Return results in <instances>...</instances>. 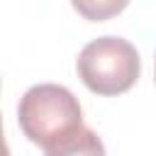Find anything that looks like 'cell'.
<instances>
[{
    "label": "cell",
    "mask_w": 156,
    "mask_h": 156,
    "mask_svg": "<svg viewBox=\"0 0 156 156\" xmlns=\"http://www.w3.org/2000/svg\"><path fill=\"white\" fill-rule=\"evenodd\" d=\"M17 119L24 136L46 156L105 151L95 132L83 124V110L78 98L63 85H32L20 100Z\"/></svg>",
    "instance_id": "6da1fadb"
},
{
    "label": "cell",
    "mask_w": 156,
    "mask_h": 156,
    "mask_svg": "<svg viewBox=\"0 0 156 156\" xmlns=\"http://www.w3.org/2000/svg\"><path fill=\"white\" fill-rule=\"evenodd\" d=\"M78 76L95 95L127 93L139 78V54L122 37H100L83 46L76 61Z\"/></svg>",
    "instance_id": "7a4b0ae2"
},
{
    "label": "cell",
    "mask_w": 156,
    "mask_h": 156,
    "mask_svg": "<svg viewBox=\"0 0 156 156\" xmlns=\"http://www.w3.org/2000/svg\"><path fill=\"white\" fill-rule=\"evenodd\" d=\"M71 5L83 20L105 22V20L119 15L129 5V0H71Z\"/></svg>",
    "instance_id": "3957f363"
},
{
    "label": "cell",
    "mask_w": 156,
    "mask_h": 156,
    "mask_svg": "<svg viewBox=\"0 0 156 156\" xmlns=\"http://www.w3.org/2000/svg\"><path fill=\"white\" fill-rule=\"evenodd\" d=\"M7 144H5V139H2V122H0V156H7Z\"/></svg>",
    "instance_id": "277c9868"
},
{
    "label": "cell",
    "mask_w": 156,
    "mask_h": 156,
    "mask_svg": "<svg viewBox=\"0 0 156 156\" xmlns=\"http://www.w3.org/2000/svg\"><path fill=\"white\" fill-rule=\"evenodd\" d=\"M154 78H156V71H154Z\"/></svg>",
    "instance_id": "5b68a950"
}]
</instances>
